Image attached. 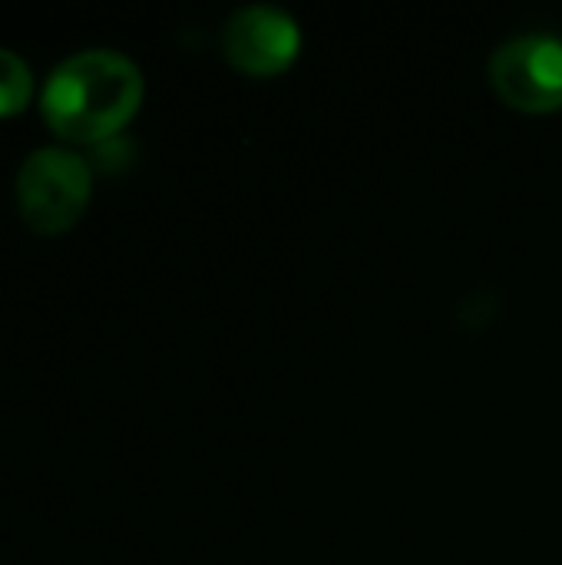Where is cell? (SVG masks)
Wrapping results in <instances>:
<instances>
[{"label":"cell","instance_id":"obj_1","mask_svg":"<svg viewBox=\"0 0 562 565\" xmlns=\"http://www.w3.org/2000/svg\"><path fill=\"white\" fill-rule=\"evenodd\" d=\"M146 79L136 60L119 50L93 46L60 60L43 79L40 116L60 142L103 146L136 119Z\"/></svg>","mask_w":562,"mask_h":565},{"label":"cell","instance_id":"obj_3","mask_svg":"<svg viewBox=\"0 0 562 565\" xmlns=\"http://www.w3.org/2000/svg\"><path fill=\"white\" fill-rule=\"evenodd\" d=\"M490 86L503 106L527 116L562 109V40L553 33H520L490 56Z\"/></svg>","mask_w":562,"mask_h":565},{"label":"cell","instance_id":"obj_4","mask_svg":"<svg viewBox=\"0 0 562 565\" xmlns=\"http://www.w3.org/2000/svg\"><path fill=\"white\" fill-rule=\"evenodd\" d=\"M305 36L291 13L272 3L238 7L222 26V56L252 79L288 73L301 56Z\"/></svg>","mask_w":562,"mask_h":565},{"label":"cell","instance_id":"obj_2","mask_svg":"<svg viewBox=\"0 0 562 565\" xmlns=\"http://www.w3.org/2000/svg\"><path fill=\"white\" fill-rule=\"evenodd\" d=\"M13 199L20 222L33 235L56 238L70 232L89 209L93 166L86 156L66 146H40L20 162Z\"/></svg>","mask_w":562,"mask_h":565},{"label":"cell","instance_id":"obj_5","mask_svg":"<svg viewBox=\"0 0 562 565\" xmlns=\"http://www.w3.org/2000/svg\"><path fill=\"white\" fill-rule=\"evenodd\" d=\"M33 93H36V79L26 60L0 46V119L20 116L33 103Z\"/></svg>","mask_w":562,"mask_h":565}]
</instances>
